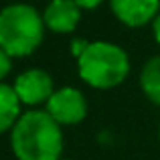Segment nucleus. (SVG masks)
I'll return each mask as SVG.
<instances>
[{"instance_id": "1", "label": "nucleus", "mask_w": 160, "mask_h": 160, "mask_svg": "<svg viewBox=\"0 0 160 160\" xmlns=\"http://www.w3.org/2000/svg\"><path fill=\"white\" fill-rule=\"evenodd\" d=\"M12 152L18 160H59L63 134L49 112H27L12 128Z\"/></svg>"}, {"instance_id": "2", "label": "nucleus", "mask_w": 160, "mask_h": 160, "mask_svg": "<svg viewBox=\"0 0 160 160\" xmlns=\"http://www.w3.org/2000/svg\"><path fill=\"white\" fill-rule=\"evenodd\" d=\"M45 20L28 4H10L0 10V49L10 57H27L43 41Z\"/></svg>"}, {"instance_id": "3", "label": "nucleus", "mask_w": 160, "mask_h": 160, "mask_svg": "<svg viewBox=\"0 0 160 160\" xmlns=\"http://www.w3.org/2000/svg\"><path fill=\"white\" fill-rule=\"evenodd\" d=\"M130 71L128 55L112 43H89L79 57V75L98 89L120 85Z\"/></svg>"}, {"instance_id": "4", "label": "nucleus", "mask_w": 160, "mask_h": 160, "mask_svg": "<svg viewBox=\"0 0 160 160\" xmlns=\"http://www.w3.org/2000/svg\"><path fill=\"white\" fill-rule=\"evenodd\" d=\"M47 112L57 124H77L85 118L87 103L81 91L73 87H63L51 95V99L47 102Z\"/></svg>"}, {"instance_id": "5", "label": "nucleus", "mask_w": 160, "mask_h": 160, "mask_svg": "<svg viewBox=\"0 0 160 160\" xmlns=\"http://www.w3.org/2000/svg\"><path fill=\"white\" fill-rule=\"evenodd\" d=\"M14 91L20 102L35 106L41 102H49L53 91V79L49 73L41 69H28L22 75H18L14 81Z\"/></svg>"}, {"instance_id": "6", "label": "nucleus", "mask_w": 160, "mask_h": 160, "mask_svg": "<svg viewBox=\"0 0 160 160\" xmlns=\"http://www.w3.org/2000/svg\"><path fill=\"white\" fill-rule=\"evenodd\" d=\"M112 10L128 27H144L156 18L160 0H109Z\"/></svg>"}, {"instance_id": "7", "label": "nucleus", "mask_w": 160, "mask_h": 160, "mask_svg": "<svg viewBox=\"0 0 160 160\" xmlns=\"http://www.w3.org/2000/svg\"><path fill=\"white\" fill-rule=\"evenodd\" d=\"M81 16V6L75 0H51L43 20L55 32H73Z\"/></svg>"}, {"instance_id": "8", "label": "nucleus", "mask_w": 160, "mask_h": 160, "mask_svg": "<svg viewBox=\"0 0 160 160\" xmlns=\"http://www.w3.org/2000/svg\"><path fill=\"white\" fill-rule=\"evenodd\" d=\"M20 99L16 95L14 87L0 83V134L14 128V124L20 120Z\"/></svg>"}, {"instance_id": "9", "label": "nucleus", "mask_w": 160, "mask_h": 160, "mask_svg": "<svg viewBox=\"0 0 160 160\" xmlns=\"http://www.w3.org/2000/svg\"><path fill=\"white\" fill-rule=\"evenodd\" d=\"M140 83L144 93L152 99L156 106H160V55L154 59H150L144 65L140 75Z\"/></svg>"}, {"instance_id": "10", "label": "nucleus", "mask_w": 160, "mask_h": 160, "mask_svg": "<svg viewBox=\"0 0 160 160\" xmlns=\"http://www.w3.org/2000/svg\"><path fill=\"white\" fill-rule=\"evenodd\" d=\"M10 67H12V65H10V55L0 49V79H4V77L8 75Z\"/></svg>"}, {"instance_id": "11", "label": "nucleus", "mask_w": 160, "mask_h": 160, "mask_svg": "<svg viewBox=\"0 0 160 160\" xmlns=\"http://www.w3.org/2000/svg\"><path fill=\"white\" fill-rule=\"evenodd\" d=\"M81 8H95L98 4H102L103 0H75Z\"/></svg>"}, {"instance_id": "12", "label": "nucleus", "mask_w": 160, "mask_h": 160, "mask_svg": "<svg viewBox=\"0 0 160 160\" xmlns=\"http://www.w3.org/2000/svg\"><path fill=\"white\" fill-rule=\"evenodd\" d=\"M154 37H156V41L160 43V14L154 18Z\"/></svg>"}]
</instances>
